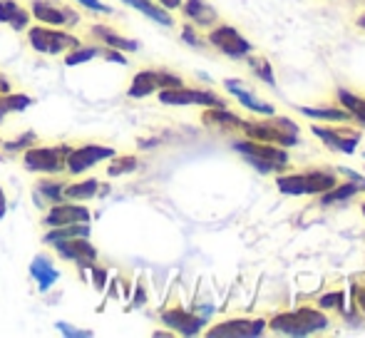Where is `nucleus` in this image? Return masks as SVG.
<instances>
[{
  "label": "nucleus",
  "instance_id": "1",
  "mask_svg": "<svg viewBox=\"0 0 365 338\" xmlns=\"http://www.w3.org/2000/svg\"><path fill=\"white\" fill-rule=\"evenodd\" d=\"M25 33H28L30 48L40 55H48V58H58V55H65L68 50L80 45L77 35L65 28H53V25H30Z\"/></svg>",
  "mask_w": 365,
  "mask_h": 338
},
{
  "label": "nucleus",
  "instance_id": "2",
  "mask_svg": "<svg viewBox=\"0 0 365 338\" xmlns=\"http://www.w3.org/2000/svg\"><path fill=\"white\" fill-rule=\"evenodd\" d=\"M241 130L246 132L249 140L271 142V145H279V147L298 145V125L291 122L289 117L269 115V120H264V122H244Z\"/></svg>",
  "mask_w": 365,
  "mask_h": 338
},
{
  "label": "nucleus",
  "instance_id": "3",
  "mask_svg": "<svg viewBox=\"0 0 365 338\" xmlns=\"http://www.w3.org/2000/svg\"><path fill=\"white\" fill-rule=\"evenodd\" d=\"M70 155V145H38L23 152V167L33 174H43V177H55V174L65 172V162Z\"/></svg>",
  "mask_w": 365,
  "mask_h": 338
},
{
  "label": "nucleus",
  "instance_id": "4",
  "mask_svg": "<svg viewBox=\"0 0 365 338\" xmlns=\"http://www.w3.org/2000/svg\"><path fill=\"white\" fill-rule=\"evenodd\" d=\"M234 150L239 155H244L251 162V167L261 174L281 172L284 167H289V155L281 147H274L271 142H259V140H246V142H234Z\"/></svg>",
  "mask_w": 365,
  "mask_h": 338
},
{
  "label": "nucleus",
  "instance_id": "5",
  "mask_svg": "<svg viewBox=\"0 0 365 338\" xmlns=\"http://www.w3.org/2000/svg\"><path fill=\"white\" fill-rule=\"evenodd\" d=\"M271 331L284 336H311L328 326V319L316 309H298L289 314H279L271 319Z\"/></svg>",
  "mask_w": 365,
  "mask_h": 338
},
{
  "label": "nucleus",
  "instance_id": "6",
  "mask_svg": "<svg viewBox=\"0 0 365 338\" xmlns=\"http://www.w3.org/2000/svg\"><path fill=\"white\" fill-rule=\"evenodd\" d=\"M276 187L291 197H306V194H323L336 187V174L328 169H313L303 174H281L276 179Z\"/></svg>",
  "mask_w": 365,
  "mask_h": 338
},
{
  "label": "nucleus",
  "instance_id": "7",
  "mask_svg": "<svg viewBox=\"0 0 365 338\" xmlns=\"http://www.w3.org/2000/svg\"><path fill=\"white\" fill-rule=\"evenodd\" d=\"M117 155L115 147L110 145H97V142H87L80 147H70L68 162H65V172H70L73 177L90 172L92 167H97L100 162H110Z\"/></svg>",
  "mask_w": 365,
  "mask_h": 338
},
{
  "label": "nucleus",
  "instance_id": "8",
  "mask_svg": "<svg viewBox=\"0 0 365 338\" xmlns=\"http://www.w3.org/2000/svg\"><path fill=\"white\" fill-rule=\"evenodd\" d=\"M30 15L40 25H53V28H75L80 23V13L75 8L58 0H33L30 3Z\"/></svg>",
  "mask_w": 365,
  "mask_h": 338
},
{
  "label": "nucleus",
  "instance_id": "9",
  "mask_svg": "<svg viewBox=\"0 0 365 338\" xmlns=\"http://www.w3.org/2000/svg\"><path fill=\"white\" fill-rule=\"evenodd\" d=\"M184 80L179 75L169 73V70H142V73L135 75L132 85L127 87V95L132 100H142V97H149L159 90H167V87H182Z\"/></svg>",
  "mask_w": 365,
  "mask_h": 338
},
{
  "label": "nucleus",
  "instance_id": "10",
  "mask_svg": "<svg viewBox=\"0 0 365 338\" xmlns=\"http://www.w3.org/2000/svg\"><path fill=\"white\" fill-rule=\"evenodd\" d=\"M159 102L169 107H187V105H199V107H226V102L219 95H214L212 90H192V87H167L159 90Z\"/></svg>",
  "mask_w": 365,
  "mask_h": 338
},
{
  "label": "nucleus",
  "instance_id": "11",
  "mask_svg": "<svg viewBox=\"0 0 365 338\" xmlns=\"http://www.w3.org/2000/svg\"><path fill=\"white\" fill-rule=\"evenodd\" d=\"M53 252L65 261H75L80 269H90L97 264V249L90 242V237H73V239H60V242L50 244Z\"/></svg>",
  "mask_w": 365,
  "mask_h": 338
},
{
  "label": "nucleus",
  "instance_id": "12",
  "mask_svg": "<svg viewBox=\"0 0 365 338\" xmlns=\"http://www.w3.org/2000/svg\"><path fill=\"white\" fill-rule=\"evenodd\" d=\"M207 40L219 50V53H224L226 58L239 60V58L251 55V43L239 33V30L231 28V25H219V28H212V33H209Z\"/></svg>",
  "mask_w": 365,
  "mask_h": 338
},
{
  "label": "nucleus",
  "instance_id": "13",
  "mask_svg": "<svg viewBox=\"0 0 365 338\" xmlns=\"http://www.w3.org/2000/svg\"><path fill=\"white\" fill-rule=\"evenodd\" d=\"M90 224L92 214L87 207H82V202H55L53 207L48 209V214L43 217L45 227H63V224Z\"/></svg>",
  "mask_w": 365,
  "mask_h": 338
},
{
  "label": "nucleus",
  "instance_id": "14",
  "mask_svg": "<svg viewBox=\"0 0 365 338\" xmlns=\"http://www.w3.org/2000/svg\"><path fill=\"white\" fill-rule=\"evenodd\" d=\"M266 329V324L261 319H254V321H224V324L214 326V329L207 331L209 338H254V336H261Z\"/></svg>",
  "mask_w": 365,
  "mask_h": 338
},
{
  "label": "nucleus",
  "instance_id": "15",
  "mask_svg": "<svg viewBox=\"0 0 365 338\" xmlns=\"http://www.w3.org/2000/svg\"><path fill=\"white\" fill-rule=\"evenodd\" d=\"M162 324L169 326L174 334H182V336H197L202 331V326L207 321L202 316L192 314V311H184V309H169L162 314Z\"/></svg>",
  "mask_w": 365,
  "mask_h": 338
},
{
  "label": "nucleus",
  "instance_id": "16",
  "mask_svg": "<svg viewBox=\"0 0 365 338\" xmlns=\"http://www.w3.org/2000/svg\"><path fill=\"white\" fill-rule=\"evenodd\" d=\"M313 135L321 137L328 147L343 152V155H353L361 142V132H351V130H328V127H313Z\"/></svg>",
  "mask_w": 365,
  "mask_h": 338
},
{
  "label": "nucleus",
  "instance_id": "17",
  "mask_svg": "<svg viewBox=\"0 0 365 338\" xmlns=\"http://www.w3.org/2000/svg\"><path fill=\"white\" fill-rule=\"evenodd\" d=\"M30 8H23L18 0H0V25H10L15 33H23L30 28Z\"/></svg>",
  "mask_w": 365,
  "mask_h": 338
},
{
  "label": "nucleus",
  "instance_id": "18",
  "mask_svg": "<svg viewBox=\"0 0 365 338\" xmlns=\"http://www.w3.org/2000/svg\"><path fill=\"white\" fill-rule=\"evenodd\" d=\"M92 38L100 40L105 48H115V50H122V53H137L140 50V43L132 38H125V35H120L117 30H112L110 25H92L90 28Z\"/></svg>",
  "mask_w": 365,
  "mask_h": 338
},
{
  "label": "nucleus",
  "instance_id": "19",
  "mask_svg": "<svg viewBox=\"0 0 365 338\" xmlns=\"http://www.w3.org/2000/svg\"><path fill=\"white\" fill-rule=\"evenodd\" d=\"M122 3H125L127 8L142 13L145 18L152 20V23L162 25V28H172V25H174L172 13H169L167 8H162L159 3H154V0H122Z\"/></svg>",
  "mask_w": 365,
  "mask_h": 338
},
{
  "label": "nucleus",
  "instance_id": "20",
  "mask_svg": "<svg viewBox=\"0 0 365 338\" xmlns=\"http://www.w3.org/2000/svg\"><path fill=\"white\" fill-rule=\"evenodd\" d=\"M30 276H33V279L38 281V289L40 291H48V289H53V286L58 284L60 271L55 269L53 261H50L48 256L38 254L33 259V264H30Z\"/></svg>",
  "mask_w": 365,
  "mask_h": 338
},
{
  "label": "nucleus",
  "instance_id": "21",
  "mask_svg": "<svg viewBox=\"0 0 365 338\" xmlns=\"http://www.w3.org/2000/svg\"><path fill=\"white\" fill-rule=\"evenodd\" d=\"M182 13L199 28H212L217 23V10L207 0H182Z\"/></svg>",
  "mask_w": 365,
  "mask_h": 338
},
{
  "label": "nucleus",
  "instance_id": "22",
  "mask_svg": "<svg viewBox=\"0 0 365 338\" xmlns=\"http://www.w3.org/2000/svg\"><path fill=\"white\" fill-rule=\"evenodd\" d=\"M226 90L231 92V95L236 97V100L241 102L244 107H249L251 112H256V115H264V117H269V115H274V107L271 105H266V102H261V100H256L254 95H251L249 90H244V85L239 83V80H226Z\"/></svg>",
  "mask_w": 365,
  "mask_h": 338
},
{
  "label": "nucleus",
  "instance_id": "23",
  "mask_svg": "<svg viewBox=\"0 0 365 338\" xmlns=\"http://www.w3.org/2000/svg\"><path fill=\"white\" fill-rule=\"evenodd\" d=\"M35 105V97L23 95V92H0V122L8 120L10 115H18V112H25L28 107Z\"/></svg>",
  "mask_w": 365,
  "mask_h": 338
},
{
  "label": "nucleus",
  "instance_id": "24",
  "mask_svg": "<svg viewBox=\"0 0 365 338\" xmlns=\"http://www.w3.org/2000/svg\"><path fill=\"white\" fill-rule=\"evenodd\" d=\"M100 179H82V182H73V184H65L63 189V197L68 202H90V199L100 197Z\"/></svg>",
  "mask_w": 365,
  "mask_h": 338
},
{
  "label": "nucleus",
  "instance_id": "25",
  "mask_svg": "<svg viewBox=\"0 0 365 338\" xmlns=\"http://www.w3.org/2000/svg\"><path fill=\"white\" fill-rule=\"evenodd\" d=\"M204 125L209 127H219V130H241L244 127V120L236 117L234 112H229L226 107H209L202 115Z\"/></svg>",
  "mask_w": 365,
  "mask_h": 338
},
{
  "label": "nucleus",
  "instance_id": "26",
  "mask_svg": "<svg viewBox=\"0 0 365 338\" xmlns=\"http://www.w3.org/2000/svg\"><path fill=\"white\" fill-rule=\"evenodd\" d=\"M102 50H105V45H77V48L73 50H68L65 53V58H63V63L68 65V68H77V65H85V63H90V60H95V58H100L102 55Z\"/></svg>",
  "mask_w": 365,
  "mask_h": 338
},
{
  "label": "nucleus",
  "instance_id": "27",
  "mask_svg": "<svg viewBox=\"0 0 365 338\" xmlns=\"http://www.w3.org/2000/svg\"><path fill=\"white\" fill-rule=\"evenodd\" d=\"M73 237H90V224H63V227H50V232L43 237V242L53 244L60 242V239H73Z\"/></svg>",
  "mask_w": 365,
  "mask_h": 338
},
{
  "label": "nucleus",
  "instance_id": "28",
  "mask_svg": "<svg viewBox=\"0 0 365 338\" xmlns=\"http://www.w3.org/2000/svg\"><path fill=\"white\" fill-rule=\"evenodd\" d=\"M361 184L356 182H348V184H336V187H331L328 192H323V199L321 204L323 207H331V204H338V202H348L351 197H356L358 192H361Z\"/></svg>",
  "mask_w": 365,
  "mask_h": 338
},
{
  "label": "nucleus",
  "instance_id": "29",
  "mask_svg": "<svg viewBox=\"0 0 365 338\" xmlns=\"http://www.w3.org/2000/svg\"><path fill=\"white\" fill-rule=\"evenodd\" d=\"M298 112L313 120H328V122H351L353 117L346 110H336V107H298Z\"/></svg>",
  "mask_w": 365,
  "mask_h": 338
},
{
  "label": "nucleus",
  "instance_id": "30",
  "mask_svg": "<svg viewBox=\"0 0 365 338\" xmlns=\"http://www.w3.org/2000/svg\"><path fill=\"white\" fill-rule=\"evenodd\" d=\"M338 100H341V105L346 107L348 115H351L353 120H358L365 127V100H361V97L353 95V92H348V90L338 92Z\"/></svg>",
  "mask_w": 365,
  "mask_h": 338
},
{
  "label": "nucleus",
  "instance_id": "31",
  "mask_svg": "<svg viewBox=\"0 0 365 338\" xmlns=\"http://www.w3.org/2000/svg\"><path fill=\"white\" fill-rule=\"evenodd\" d=\"M137 167H140V160H137L135 155H115L110 160V167H107V174L110 177H122V174H132L137 172Z\"/></svg>",
  "mask_w": 365,
  "mask_h": 338
},
{
  "label": "nucleus",
  "instance_id": "32",
  "mask_svg": "<svg viewBox=\"0 0 365 338\" xmlns=\"http://www.w3.org/2000/svg\"><path fill=\"white\" fill-rule=\"evenodd\" d=\"M63 189L65 184L63 182H53V179H43V182L35 187V197H43L45 202L55 204V202H63Z\"/></svg>",
  "mask_w": 365,
  "mask_h": 338
},
{
  "label": "nucleus",
  "instance_id": "33",
  "mask_svg": "<svg viewBox=\"0 0 365 338\" xmlns=\"http://www.w3.org/2000/svg\"><path fill=\"white\" fill-rule=\"evenodd\" d=\"M249 65H251V70H254L256 75H259L261 80H264L266 85H271V87H276V78H274V70H271V65L266 63L264 58H251L249 60Z\"/></svg>",
  "mask_w": 365,
  "mask_h": 338
},
{
  "label": "nucleus",
  "instance_id": "34",
  "mask_svg": "<svg viewBox=\"0 0 365 338\" xmlns=\"http://www.w3.org/2000/svg\"><path fill=\"white\" fill-rule=\"evenodd\" d=\"M35 142H38L35 132H25V135H23V137H18L15 142H5L3 150H5V152H25L28 147H33Z\"/></svg>",
  "mask_w": 365,
  "mask_h": 338
},
{
  "label": "nucleus",
  "instance_id": "35",
  "mask_svg": "<svg viewBox=\"0 0 365 338\" xmlns=\"http://www.w3.org/2000/svg\"><path fill=\"white\" fill-rule=\"evenodd\" d=\"M77 5H82L85 10H90V13L95 15H112L115 13V8H110L107 3H102V0H75Z\"/></svg>",
  "mask_w": 365,
  "mask_h": 338
},
{
  "label": "nucleus",
  "instance_id": "36",
  "mask_svg": "<svg viewBox=\"0 0 365 338\" xmlns=\"http://www.w3.org/2000/svg\"><path fill=\"white\" fill-rule=\"evenodd\" d=\"M102 58H105V63H115V65H122V68L127 65V55L122 53V50H115V48L102 50Z\"/></svg>",
  "mask_w": 365,
  "mask_h": 338
},
{
  "label": "nucleus",
  "instance_id": "37",
  "mask_svg": "<svg viewBox=\"0 0 365 338\" xmlns=\"http://www.w3.org/2000/svg\"><path fill=\"white\" fill-rule=\"evenodd\" d=\"M58 326V331L63 336H70V338H87V336H92V331H85V329H73L70 324H65V321H60V324H55Z\"/></svg>",
  "mask_w": 365,
  "mask_h": 338
},
{
  "label": "nucleus",
  "instance_id": "38",
  "mask_svg": "<svg viewBox=\"0 0 365 338\" xmlns=\"http://www.w3.org/2000/svg\"><path fill=\"white\" fill-rule=\"evenodd\" d=\"M182 40H184V43L192 45V48H202V45H204V40L197 35V28H192V25H184V30H182Z\"/></svg>",
  "mask_w": 365,
  "mask_h": 338
},
{
  "label": "nucleus",
  "instance_id": "39",
  "mask_svg": "<svg viewBox=\"0 0 365 338\" xmlns=\"http://www.w3.org/2000/svg\"><path fill=\"white\" fill-rule=\"evenodd\" d=\"M343 301H346V294H343V291H338V294L323 296L321 306H323V309H343Z\"/></svg>",
  "mask_w": 365,
  "mask_h": 338
},
{
  "label": "nucleus",
  "instance_id": "40",
  "mask_svg": "<svg viewBox=\"0 0 365 338\" xmlns=\"http://www.w3.org/2000/svg\"><path fill=\"white\" fill-rule=\"evenodd\" d=\"M154 3H159L162 8H167L169 13H172V10H177V8H182V0H154Z\"/></svg>",
  "mask_w": 365,
  "mask_h": 338
},
{
  "label": "nucleus",
  "instance_id": "41",
  "mask_svg": "<svg viewBox=\"0 0 365 338\" xmlns=\"http://www.w3.org/2000/svg\"><path fill=\"white\" fill-rule=\"evenodd\" d=\"M8 214V199H5V192H3V187H0V219Z\"/></svg>",
  "mask_w": 365,
  "mask_h": 338
},
{
  "label": "nucleus",
  "instance_id": "42",
  "mask_svg": "<svg viewBox=\"0 0 365 338\" xmlns=\"http://www.w3.org/2000/svg\"><path fill=\"white\" fill-rule=\"evenodd\" d=\"M358 306H361V309L365 311V289L358 291Z\"/></svg>",
  "mask_w": 365,
  "mask_h": 338
},
{
  "label": "nucleus",
  "instance_id": "43",
  "mask_svg": "<svg viewBox=\"0 0 365 338\" xmlns=\"http://www.w3.org/2000/svg\"><path fill=\"white\" fill-rule=\"evenodd\" d=\"M0 92H10V83L5 78H0Z\"/></svg>",
  "mask_w": 365,
  "mask_h": 338
},
{
  "label": "nucleus",
  "instance_id": "44",
  "mask_svg": "<svg viewBox=\"0 0 365 338\" xmlns=\"http://www.w3.org/2000/svg\"><path fill=\"white\" fill-rule=\"evenodd\" d=\"M358 25H361V28H365V15H361V18H358Z\"/></svg>",
  "mask_w": 365,
  "mask_h": 338
},
{
  "label": "nucleus",
  "instance_id": "45",
  "mask_svg": "<svg viewBox=\"0 0 365 338\" xmlns=\"http://www.w3.org/2000/svg\"><path fill=\"white\" fill-rule=\"evenodd\" d=\"M363 214H365V204H363Z\"/></svg>",
  "mask_w": 365,
  "mask_h": 338
}]
</instances>
